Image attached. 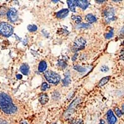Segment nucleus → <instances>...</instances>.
I'll use <instances>...</instances> for the list:
<instances>
[{"instance_id": "3", "label": "nucleus", "mask_w": 124, "mask_h": 124, "mask_svg": "<svg viewBox=\"0 0 124 124\" xmlns=\"http://www.w3.org/2000/svg\"><path fill=\"white\" fill-rule=\"evenodd\" d=\"M44 76L50 83L56 84L60 81V75L52 71H46L44 73Z\"/></svg>"}, {"instance_id": "26", "label": "nucleus", "mask_w": 124, "mask_h": 124, "mask_svg": "<svg viewBox=\"0 0 124 124\" xmlns=\"http://www.w3.org/2000/svg\"><path fill=\"white\" fill-rule=\"evenodd\" d=\"M100 70L101 71L106 73V72H107L108 71V68L107 66H101Z\"/></svg>"}, {"instance_id": "30", "label": "nucleus", "mask_w": 124, "mask_h": 124, "mask_svg": "<svg viewBox=\"0 0 124 124\" xmlns=\"http://www.w3.org/2000/svg\"><path fill=\"white\" fill-rule=\"evenodd\" d=\"M16 78H17V79H21L22 78H23V76H22L21 75H16Z\"/></svg>"}, {"instance_id": "25", "label": "nucleus", "mask_w": 124, "mask_h": 124, "mask_svg": "<svg viewBox=\"0 0 124 124\" xmlns=\"http://www.w3.org/2000/svg\"><path fill=\"white\" fill-rule=\"evenodd\" d=\"M115 112H116V114L118 117H120L122 116V113L121 110L118 108V107H116L115 108Z\"/></svg>"}, {"instance_id": "32", "label": "nucleus", "mask_w": 124, "mask_h": 124, "mask_svg": "<svg viewBox=\"0 0 124 124\" xmlns=\"http://www.w3.org/2000/svg\"><path fill=\"white\" fill-rule=\"evenodd\" d=\"M122 113L124 114V104L122 106Z\"/></svg>"}, {"instance_id": "12", "label": "nucleus", "mask_w": 124, "mask_h": 124, "mask_svg": "<svg viewBox=\"0 0 124 124\" xmlns=\"http://www.w3.org/2000/svg\"><path fill=\"white\" fill-rule=\"evenodd\" d=\"M67 4H68L70 9L72 12L75 13V12H76L75 8H76V6H77V5H76V1H74V0H70V1H67Z\"/></svg>"}, {"instance_id": "15", "label": "nucleus", "mask_w": 124, "mask_h": 124, "mask_svg": "<svg viewBox=\"0 0 124 124\" xmlns=\"http://www.w3.org/2000/svg\"><path fill=\"white\" fill-rule=\"evenodd\" d=\"M47 67V64L45 61H42L40 62L39 65V71L42 73V72L45 71V70L46 69Z\"/></svg>"}, {"instance_id": "14", "label": "nucleus", "mask_w": 124, "mask_h": 124, "mask_svg": "<svg viewBox=\"0 0 124 124\" xmlns=\"http://www.w3.org/2000/svg\"><path fill=\"white\" fill-rule=\"evenodd\" d=\"M48 101V97L46 94H42L39 96V102L42 104H45Z\"/></svg>"}, {"instance_id": "11", "label": "nucleus", "mask_w": 124, "mask_h": 124, "mask_svg": "<svg viewBox=\"0 0 124 124\" xmlns=\"http://www.w3.org/2000/svg\"><path fill=\"white\" fill-rule=\"evenodd\" d=\"M20 70L22 73L24 75H27L29 72V66L27 64L24 63L20 67Z\"/></svg>"}, {"instance_id": "2", "label": "nucleus", "mask_w": 124, "mask_h": 124, "mask_svg": "<svg viewBox=\"0 0 124 124\" xmlns=\"http://www.w3.org/2000/svg\"><path fill=\"white\" fill-rule=\"evenodd\" d=\"M13 27L11 24L5 22L0 23V34L4 37H9L13 33Z\"/></svg>"}, {"instance_id": "17", "label": "nucleus", "mask_w": 124, "mask_h": 124, "mask_svg": "<svg viewBox=\"0 0 124 124\" xmlns=\"http://www.w3.org/2000/svg\"><path fill=\"white\" fill-rule=\"evenodd\" d=\"M91 27V25L89 24H86V23H80L76 25V28L81 29V28H90Z\"/></svg>"}, {"instance_id": "29", "label": "nucleus", "mask_w": 124, "mask_h": 124, "mask_svg": "<svg viewBox=\"0 0 124 124\" xmlns=\"http://www.w3.org/2000/svg\"><path fill=\"white\" fill-rule=\"evenodd\" d=\"M0 124H8L7 122L5 121V120H0Z\"/></svg>"}, {"instance_id": "33", "label": "nucleus", "mask_w": 124, "mask_h": 124, "mask_svg": "<svg viewBox=\"0 0 124 124\" xmlns=\"http://www.w3.org/2000/svg\"><path fill=\"white\" fill-rule=\"evenodd\" d=\"M99 124H105V122L104 120H101Z\"/></svg>"}, {"instance_id": "8", "label": "nucleus", "mask_w": 124, "mask_h": 124, "mask_svg": "<svg viewBox=\"0 0 124 124\" xmlns=\"http://www.w3.org/2000/svg\"><path fill=\"white\" fill-rule=\"evenodd\" d=\"M107 120L108 124H115L117 122V118L115 117L112 110H108L107 114Z\"/></svg>"}, {"instance_id": "9", "label": "nucleus", "mask_w": 124, "mask_h": 124, "mask_svg": "<svg viewBox=\"0 0 124 124\" xmlns=\"http://www.w3.org/2000/svg\"><path fill=\"white\" fill-rule=\"evenodd\" d=\"M76 5L83 9H86L89 4V1L86 0H78V1H76Z\"/></svg>"}, {"instance_id": "31", "label": "nucleus", "mask_w": 124, "mask_h": 124, "mask_svg": "<svg viewBox=\"0 0 124 124\" xmlns=\"http://www.w3.org/2000/svg\"><path fill=\"white\" fill-rule=\"evenodd\" d=\"M77 55H78L77 54H75V55H74V56H73V58H72V60H73V61H75V60H76V56H77Z\"/></svg>"}, {"instance_id": "1", "label": "nucleus", "mask_w": 124, "mask_h": 124, "mask_svg": "<svg viewBox=\"0 0 124 124\" xmlns=\"http://www.w3.org/2000/svg\"><path fill=\"white\" fill-rule=\"evenodd\" d=\"M0 108L6 114H13L17 110L10 96L4 93H0Z\"/></svg>"}, {"instance_id": "5", "label": "nucleus", "mask_w": 124, "mask_h": 124, "mask_svg": "<svg viewBox=\"0 0 124 124\" xmlns=\"http://www.w3.org/2000/svg\"><path fill=\"white\" fill-rule=\"evenodd\" d=\"M86 44V41L85 40V39H84L83 37H78L75 40V42H74L73 48L76 50H80L85 48Z\"/></svg>"}, {"instance_id": "28", "label": "nucleus", "mask_w": 124, "mask_h": 124, "mask_svg": "<svg viewBox=\"0 0 124 124\" xmlns=\"http://www.w3.org/2000/svg\"><path fill=\"white\" fill-rule=\"evenodd\" d=\"M119 34L120 35H124V26L120 29V32H119Z\"/></svg>"}, {"instance_id": "36", "label": "nucleus", "mask_w": 124, "mask_h": 124, "mask_svg": "<svg viewBox=\"0 0 124 124\" xmlns=\"http://www.w3.org/2000/svg\"></svg>"}, {"instance_id": "4", "label": "nucleus", "mask_w": 124, "mask_h": 124, "mask_svg": "<svg viewBox=\"0 0 124 124\" xmlns=\"http://www.w3.org/2000/svg\"><path fill=\"white\" fill-rule=\"evenodd\" d=\"M7 17L8 19L12 23L17 21L18 19V13L17 11L14 8H11L9 9L7 13Z\"/></svg>"}, {"instance_id": "21", "label": "nucleus", "mask_w": 124, "mask_h": 124, "mask_svg": "<svg viewBox=\"0 0 124 124\" xmlns=\"http://www.w3.org/2000/svg\"><path fill=\"white\" fill-rule=\"evenodd\" d=\"M27 29L30 32H35L37 30V27L35 25H29L27 26Z\"/></svg>"}, {"instance_id": "22", "label": "nucleus", "mask_w": 124, "mask_h": 124, "mask_svg": "<svg viewBox=\"0 0 124 124\" xmlns=\"http://www.w3.org/2000/svg\"><path fill=\"white\" fill-rule=\"evenodd\" d=\"M58 65L60 66V67H61L62 69H65V68H66V66H67V64H66V63L63 60L58 61Z\"/></svg>"}, {"instance_id": "18", "label": "nucleus", "mask_w": 124, "mask_h": 124, "mask_svg": "<svg viewBox=\"0 0 124 124\" xmlns=\"http://www.w3.org/2000/svg\"><path fill=\"white\" fill-rule=\"evenodd\" d=\"M74 69L77 71L79 72V73H84V72H85L86 71V69L85 67L81 66L79 65H75L74 66Z\"/></svg>"}, {"instance_id": "7", "label": "nucleus", "mask_w": 124, "mask_h": 124, "mask_svg": "<svg viewBox=\"0 0 124 124\" xmlns=\"http://www.w3.org/2000/svg\"><path fill=\"white\" fill-rule=\"evenodd\" d=\"M79 102V99H77L76 100L74 101L73 102L71 103V104L69 106V107L68 108V109L66 110V111L65 112L64 116L65 117H69L73 113L74 110H75V108H76V106H77Z\"/></svg>"}, {"instance_id": "35", "label": "nucleus", "mask_w": 124, "mask_h": 124, "mask_svg": "<svg viewBox=\"0 0 124 124\" xmlns=\"http://www.w3.org/2000/svg\"><path fill=\"white\" fill-rule=\"evenodd\" d=\"M21 124H28L25 121H22Z\"/></svg>"}, {"instance_id": "24", "label": "nucleus", "mask_w": 124, "mask_h": 124, "mask_svg": "<svg viewBox=\"0 0 124 124\" xmlns=\"http://www.w3.org/2000/svg\"><path fill=\"white\" fill-rule=\"evenodd\" d=\"M48 87H49V86H48V84L46 83H45V82H44V83H42V86H41V90L44 91L46 90L47 88H48Z\"/></svg>"}, {"instance_id": "23", "label": "nucleus", "mask_w": 124, "mask_h": 124, "mask_svg": "<svg viewBox=\"0 0 124 124\" xmlns=\"http://www.w3.org/2000/svg\"><path fill=\"white\" fill-rule=\"evenodd\" d=\"M113 36H114V30L113 29L110 30L108 33H107V34L105 35V37H106V39H107L112 38Z\"/></svg>"}, {"instance_id": "20", "label": "nucleus", "mask_w": 124, "mask_h": 124, "mask_svg": "<svg viewBox=\"0 0 124 124\" xmlns=\"http://www.w3.org/2000/svg\"><path fill=\"white\" fill-rule=\"evenodd\" d=\"M72 19H73L75 21V23L79 24L81 22V17L79 16H73L71 17Z\"/></svg>"}, {"instance_id": "34", "label": "nucleus", "mask_w": 124, "mask_h": 124, "mask_svg": "<svg viewBox=\"0 0 124 124\" xmlns=\"http://www.w3.org/2000/svg\"><path fill=\"white\" fill-rule=\"evenodd\" d=\"M105 1H96V2L98 3H102L103 2H104Z\"/></svg>"}, {"instance_id": "10", "label": "nucleus", "mask_w": 124, "mask_h": 124, "mask_svg": "<svg viewBox=\"0 0 124 124\" xmlns=\"http://www.w3.org/2000/svg\"><path fill=\"white\" fill-rule=\"evenodd\" d=\"M68 14H69V10L68 9H63L57 12L56 16L58 18L62 19L66 17L68 15Z\"/></svg>"}, {"instance_id": "6", "label": "nucleus", "mask_w": 124, "mask_h": 124, "mask_svg": "<svg viewBox=\"0 0 124 124\" xmlns=\"http://www.w3.org/2000/svg\"><path fill=\"white\" fill-rule=\"evenodd\" d=\"M104 18L107 23L111 21L114 17V9L113 8H108L104 11Z\"/></svg>"}, {"instance_id": "19", "label": "nucleus", "mask_w": 124, "mask_h": 124, "mask_svg": "<svg viewBox=\"0 0 124 124\" xmlns=\"http://www.w3.org/2000/svg\"><path fill=\"white\" fill-rule=\"evenodd\" d=\"M70 81L71 80H70V75H66L65 78L63 79V84L64 86H68V85L70 83Z\"/></svg>"}, {"instance_id": "16", "label": "nucleus", "mask_w": 124, "mask_h": 124, "mask_svg": "<svg viewBox=\"0 0 124 124\" xmlns=\"http://www.w3.org/2000/svg\"><path fill=\"white\" fill-rule=\"evenodd\" d=\"M109 79H110V76H106V77L102 78L99 83V86L101 87V86L105 85L106 83H107V82L109 81Z\"/></svg>"}, {"instance_id": "27", "label": "nucleus", "mask_w": 124, "mask_h": 124, "mask_svg": "<svg viewBox=\"0 0 124 124\" xmlns=\"http://www.w3.org/2000/svg\"><path fill=\"white\" fill-rule=\"evenodd\" d=\"M120 58L124 60V50H123L120 52Z\"/></svg>"}, {"instance_id": "13", "label": "nucleus", "mask_w": 124, "mask_h": 124, "mask_svg": "<svg viewBox=\"0 0 124 124\" xmlns=\"http://www.w3.org/2000/svg\"><path fill=\"white\" fill-rule=\"evenodd\" d=\"M85 19L89 23H94L97 21V18L96 17V16H94L92 14H87L85 17Z\"/></svg>"}]
</instances>
